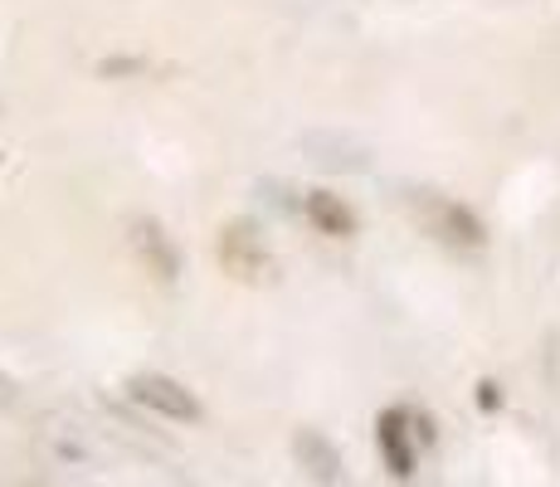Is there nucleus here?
I'll return each instance as SVG.
<instances>
[{
    "label": "nucleus",
    "mask_w": 560,
    "mask_h": 487,
    "mask_svg": "<svg viewBox=\"0 0 560 487\" xmlns=\"http://www.w3.org/2000/svg\"><path fill=\"white\" fill-rule=\"evenodd\" d=\"M415 205L424 210V220H429V230L439 234V240H448V244H468V248H478L482 244V224L472 220L463 205L454 200H444V195H415Z\"/></svg>",
    "instance_id": "nucleus-3"
},
{
    "label": "nucleus",
    "mask_w": 560,
    "mask_h": 487,
    "mask_svg": "<svg viewBox=\"0 0 560 487\" xmlns=\"http://www.w3.org/2000/svg\"><path fill=\"white\" fill-rule=\"evenodd\" d=\"M409 434H415V429H409V409H385V415L375 419V443H381V459L395 478L415 473V443H409Z\"/></svg>",
    "instance_id": "nucleus-4"
},
{
    "label": "nucleus",
    "mask_w": 560,
    "mask_h": 487,
    "mask_svg": "<svg viewBox=\"0 0 560 487\" xmlns=\"http://www.w3.org/2000/svg\"><path fill=\"white\" fill-rule=\"evenodd\" d=\"M303 214H307L312 230L327 234V240H351V234H357V210L331 190H312L303 200Z\"/></svg>",
    "instance_id": "nucleus-5"
},
{
    "label": "nucleus",
    "mask_w": 560,
    "mask_h": 487,
    "mask_svg": "<svg viewBox=\"0 0 560 487\" xmlns=\"http://www.w3.org/2000/svg\"><path fill=\"white\" fill-rule=\"evenodd\" d=\"M214 254H220L224 274L244 278V283H258V278L273 274V258H268L264 240H258V230L249 220H234L220 230V240H214Z\"/></svg>",
    "instance_id": "nucleus-2"
},
{
    "label": "nucleus",
    "mask_w": 560,
    "mask_h": 487,
    "mask_svg": "<svg viewBox=\"0 0 560 487\" xmlns=\"http://www.w3.org/2000/svg\"><path fill=\"white\" fill-rule=\"evenodd\" d=\"M127 395H132L142 409H152V415L171 419V425H200V419H205L200 399L190 395V390L180 385L176 375L142 371V375H132V381H127Z\"/></svg>",
    "instance_id": "nucleus-1"
},
{
    "label": "nucleus",
    "mask_w": 560,
    "mask_h": 487,
    "mask_svg": "<svg viewBox=\"0 0 560 487\" xmlns=\"http://www.w3.org/2000/svg\"><path fill=\"white\" fill-rule=\"evenodd\" d=\"M293 449H298V459H303V468H307L322 487H341V453L331 449V443L322 439L317 429H303Z\"/></svg>",
    "instance_id": "nucleus-6"
},
{
    "label": "nucleus",
    "mask_w": 560,
    "mask_h": 487,
    "mask_svg": "<svg viewBox=\"0 0 560 487\" xmlns=\"http://www.w3.org/2000/svg\"><path fill=\"white\" fill-rule=\"evenodd\" d=\"M132 234H137V248L147 254V264H152L161 278H176V274H180L176 244H171L166 234H161V224H156V220H137V224H132Z\"/></svg>",
    "instance_id": "nucleus-7"
}]
</instances>
